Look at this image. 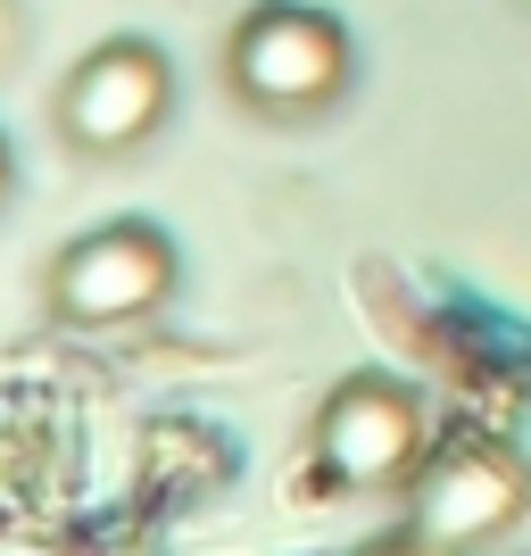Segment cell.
Wrapping results in <instances>:
<instances>
[{
  "label": "cell",
  "instance_id": "6da1fadb",
  "mask_svg": "<svg viewBox=\"0 0 531 556\" xmlns=\"http://www.w3.org/2000/svg\"><path fill=\"white\" fill-rule=\"evenodd\" d=\"M349 75H357L349 25L307 0H257L225 34V92L266 125H307V116L341 109Z\"/></svg>",
  "mask_w": 531,
  "mask_h": 556
},
{
  "label": "cell",
  "instance_id": "7a4b0ae2",
  "mask_svg": "<svg viewBox=\"0 0 531 556\" xmlns=\"http://www.w3.org/2000/svg\"><path fill=\"white\" fill-rule=\"evenodd\" d=\"M175 275H184L175 241H166L150 216H116V225L75 232L67 250L50 257L42 300H50V316L75 325V332H116V325L159 316V307L175 300Z\"/></svg>",
  "mask_w": 531,
  "mask_h": 556
},
{
  "label": "cell",
  "instance_id": "3957f363",
  "mask_svg": "<svg viewBox=\"0 0 531 556\" xmlns=\"http://www.w3.org/2000/svg\"><path fill=\"white\" fill-rule=\"evenodd\" d=\"M50 116H59V141L84 159H134L175 116V59L150 34H109L67 67Z\"/></svg>",
  "mask_w": 531,
  "mask_h": 556
},
{
  "label": "cell",
  "instance_id": "277c9868",
  "mask_svg": "<svg viewBox=\"0 0 531 556\" xmlns=\"http://www.w3.org/2000/svg\"><path fill=\"white\" fill-rule=\"evenodd\" d=\"M531 507V465L498 432H448L407 482V523L440 548H490L498 532H515Z\"/></svg>",
  "mask_w": 531,
  "mask_h": 556
},
{
  "label": "cell",
  "instance_id": "5b68a950",
  "mask_svg": "<svg viewBox=\"0 0 531 556\" xmlns=\"http://www.w3.org/2000/svg\"><path fill=\"white\" fill-rule=\"evenodd\" d=\"M423 457V407L399 374H349L316 407V465L332 490H407Z\"/></svg>",
  "mask_w": 531,
  "mask_h": 556
},
{
  "label": "cell",
  "instance_id": "8992f818",
  "mask_svg": "<svg viewBox=\"0 0 531 556\" xmlns=\"http://www.w3.org/2000/svg\"><path fill=\"white\" fill-rule=\"evenodd\" d=\"M357 556H457V548H440V540H423L416 523H407V532H382V540H366Z\"/></svg>",
  "mask_w": 531,
  "mask_h": 556
},
{
  "label": "cell",
  "instance_id": "52a82bcc",
  "mask_svg": "<svg viewBox=\"0 0 531 556\" xmlns=\"http://www.w3.org/2000/svg\"><path fill=\"white\" fill-rule=\"evenodd\" d=\"M17 59V0H0V67Z\"/></svg>",
  "mask_w": 531,
  "mask_h": 556
},
{
  "label": "cell",
  "instance_id": "ba28073f",
  "mask_svg": "<svg viewBox=\"0 0 531 556\" xmlns=\"http://www.w3.org/2000/svg\"><path fill=\"white\" fill-rule=\"evenodd\" d=\"M9 184H17V150H9V134H0V208H9Z\"/></svg>",
  "mask_w": 531,
  "mask_h": 556
}]
</instances>
